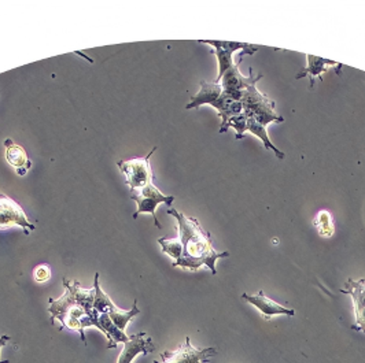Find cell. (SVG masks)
<instances>
[{
	"instance_id": "6da1fadb",
	"label": "cell",
	"mask_w": 365,
	"mask_h": 363,
	"mask_svg": "<svg viewBox=\"0 0 365 363\" xmlns=\"http://www.w3.org/2000/svg\"><path fill=\"white\" fill-rule=\"evenodd\" d=\"M168 214L173 216L179 222V240L182 247V258L173 262V268L197 272L202 266H207L212 274H217L216 262L230 256V253H217L215 250L210 233L203 231L195 218L187 217L175 209H169Z\"/></svg>"
},
{
	"instance_id": "7a4b0ae2",
	"label": "cell",
	"mask_w": 365,
	"mask_h": 363,
	"mask_svg": "<svg viewBox=\"0 0 365 363\" xmlns=\"http://www.w3.org/2000/svg\"><path fill=\"white\" fill-rule=\"evenodd\" d=\"M202 105H210L219 111V115L222 120L221 125H225L231 117L243 112L242 102L225 95L219 83L215 81H201V91L191 98L185 109H197Z\"/></svg>"
},
{
	"instance_id": "3957f363",
	"label": "cell",
	"mask_w": 365,
	"mask_h": 363,
	"mask_svg": "<svg viewBox=\"0 0 365 363\" xmlns=\"http://www.w3.org/2000/svg\"><path fill=\"white\" fill-rule=\"evenodd\" d=\"M65 288H66V293L61 299H58V300L50 299L48 311L51 312L53 320L61 321L62 329L68 327V329L78 332L80 336H81V340L86 343L83 321L87 317H90L93 320V327H95L101 314L98 311L93 315L88 314V311L77 302V299L74 298L73 292L71 290V288H68V287H65Z\"/></svg>"
},
{
	"instance_id": "277c9868",
	"label": "cell",
	"mask_w": 365,
	"mask_h": 363,
	"mask_svg": "<svg viewBox=\"0 0 365 363\" xmlns=\"http://www.w3.org/2000/svg\"><path fill=\"white\" fill-rule=\"evenodd\" d=\"M243 112L247 118H253L261 125L267 127L274 122H283L284 118L276 112V105L267 95L258 91L256 85H250L242 95Z\"/></svg>"
},
{
	"instance_id": "5b68a950",
	"label": "cell",
	"mask_w": 365,
	"mask_h": 363,
	"mask_svg": "<svg viewBox=\"0 0 365 363\" xmlns=\"http://www.w3.org/2000/svg\"><path fill=\"white\" fill-rule=\"evenodd\" d=\"M202 44H207L215 48V55L219 60V75L215 80V83H219L222 75L228 72L235 63H234V54L237 51L240 53V59H243L245 55H253L258 50V46L247 44V43H235V41H212V40H201Z\"/></svg>"
},
{
	"instance_id": "8992f818",
	"label": "cell",
	"mask_w": 365,
	"mask_h": 363,
	"mask_svg": "<svg viewBox=\"0 0 365 363\" xmlns=\"http://www.w3.org/2000/svg\"><path fill=\"white\" fill-rule=\"evenodd\" d=\"M130 198L138 203V211L133 214V218L136 219L142 213H150L154 218L155 226L158 229L161 228V223L158 222L157 216H155V210H157L158 204L165 203L166 206H172V203L175 201V196L164 195L153 182L142 189L130 191Z\"/></svg>"
},
{
	"instance_id": "52a82bcc",
	"label": "cell",
	"mask_w": 365,
	"mask_h": 363,
	"mask_svg": "<svg viewBox=\"0 0 365 363\" xmlns=\"http://www.w3.org/2000/svg\"><path fill=\"white\" fill-rule=\"evenodd\" d=\"M157 147L150 151L146 158H135L130 161H120L117 166L121 169V172L125 174L130 191H138L145 188L148 184L153 182V172L150 167V158L154 154Z\"/></svg>"
},
{
	"instance_id": "ba28073f",
	"label": "cell",
	"mask_w": 365,
	"mask_h": 363,
	"mask_svg": "<svg viewBox=\"0 0 365 363\" xmlns=\"http://www.w3.org/2000/svg\"><path fill=\"white\" fill-rule=\"evenodd\" d=\"M215 355H217L216 348H195L191 344V339L185 337L184 344L176 351H164L161 361L154 363H206Z\"/></svg>"
},
{
	"instance_id": "9c48e42d",
	"label": "cell",
	"mask_w": 365,
	"mask_h": 363,
	"mask_svg": "<svg viewBox=\"0 0 365 363\" xmlns=\"http://www.w3.org/2000/svg\"><path fill=\"white\" fill-rule=\"evenodd\" d=\"M250 75L245 77L239 72V63H235L228 72L225 73L220 81V85L225 95L230 98L239 100L242 99L243 92L246 91L250 85H256L257 83L262 78V74H253V70H249Z\"/></svg>"
},
{
	"instance_id": "30bf717a",
	"label": "cell",
	"mask_w": 365,
	"mask_h": 363,
	"mask_svg": "<svg viewBox=\"0 0 365 363\" xmlns=\"http://www.w3.org/2000/svg\"><path fill=\"white\" fill-rule=\"evenodd\" d=\"M14 225L24 228L26 235L31 231H35V225L28 221L25 211L19 203L0 194V229H6Z\"/></svg>"
},
{
	"instance_id": "8fae6325",
	"label": "cell",
	"mask_w": 365,
	"mask_h": 363,
	"mask_svg": "<svg viewBox=\"0 0 365 363\" xmlns=\"http://www.w3.org/2000/svg\"><path fill=\"white\" fill-rule=\"evenodd\" d=\"M341 292L349 295L353 299L356 324L351 327L357 332H363L365 335V280L354 281L349 278L345 288H342Z\"/></svg>"
},
{
	"instance_id": "7c38bea8",
	"label": "cell",
	"mask_w": 365,
	"mask_h": 363,
	"mask_svg": "<svg viewBox=\"0 0 365 363\" xmlns=\"http://www.w3.org/2000/svg\"><path fill=\"white\" fill-rule=\"evenodd\" d=\"M242 298L246 302H249L250 305H253L256 309L259 310L267 321H269L274 315H289V317H292L295 314L294 310L284 307V306L276 303L271 298H268L262 290H259L256 295L243 293Z\"/></svg>"
},
{
	"instance_id": "4fadbf2b",
	"label": "cell",
	"mask_w": 365,
	"mask_h": 363,
	"mask_svg": "<svg viewBox=\"0 0 365 363\" xmlns=\"http://www.w3.org/2000/svg\"><path fill=\"white\" fill-rule=\"evenodd\" d=\"M155 349V347L153 344V339L146 337V333H138V335H132L129 337L128 342L124 344V349L118 357V362L117 363H132V361L143 354L147 355L150 352H153Z\"/></svg>"
},
{
	"instance_id": "5bb4252c",
	"label": "cell",
	"mask_w": 365,
	"mask_h": 363,
	"mask_svg": "<svg viewBox=\"0 0 365 363\" xmlns=\"http://www.w3.org/2000/svg\"><path fill=\"white\" fill-rule=\"evenodd\" d=\"M307 68L302 72L297 74V78H304L308 77L311 80V88L314 85V80L316 78H322V74L327 72L329 69H334L335 73L339 75L341 70L344 68L342 63L334 62V60H329L324 58H319V56H313V55H307Z\"/></svg>"
},
{
	"instance_id": "9a60e30c",
	"label": "cell",
	"mask_w": 365,
	"mask_h": 363,
	"mask_svg": "<svg viewBox=\"0 0 365 363\" xmlns=\"http://www.w3.org/2000/svg\"><path fill=\"white\" fill-rule=\"evenodd\" d=\"M4 147H6V159H7V162L11 164L13 167H16L17 174L25 176L26 172L32 166V162L29 161L25 149L21 145L16 144L11 139H6Z\"/></svg>"
},
{
	"instance_id": "2e32d148",
	"label": "cell",
	"mask_w": 365,
	"mask_h": 363,
	"mask_svg": "<svg viewBox=\"0 0 365 363\" xmlns=\"http://www.w3.org/2000/svg\"><path fill=\"white\" fill-rule=\"evenodd\" d=\"M95 327H98L109 339V344H108L109 349L115 348L118 343L125 344L129 340V336L125 335V332H121L118 327L111 322L108 314H101Z\"/></svg>"
},
{
	"instance_id": "e0dca14e",
	"label": "cell",
	"mask_w": 365,
	"mask_h": 363,
	"mask_svg": "<svg viewBox=\"0 0 365 363\" xmlns=\"http://www.w3.org/2000/svg\"><path fill=\"white\" fill-rule=\"evenodd\" d=\"M247 132H250L252 135H255L257 139L261 140V143L264 144V147L267 149H271L274 152V155L279 158V159H284V152L280 151L276 145L272 143L268 132H267V127L261 125L259 122H257L256 120L253 118H247Z\"/></svg>"
},
{
	"instance_id": "ac0fdd59",
	"label": "cell",
	"mask_w": 365,
	"mask_h": 363,
	"mask_svg": "<svg viewBox=\"0 0 365 363\" xmlns=\"http://www.w3.org/2000/svg\"><path fill=\"white\" fill-rule=\"evenodd\" d=\"M140 314V310L138 309V302H133V306L129 311H124V310L118 309L114 303L110 306L108 315L111 320V322L118 327L121 332H125V327L128 325L129 321H132L136 315Z\"/></svg>"
},
{
	"instance_id": "d6986e66",
	"label": "cell",
	"mask_w": 365,
	"mask_h": 363,
	"mask_svg": "<svg viewBox=\"0 0 365 363\" xmlns=\"http://www.w3.org/2000/svg\"><path fill=\"white\" fill-rule=\"evenodd\" d=\"M230 127H234V130L237 133V140L243 139L245 135L247 133V117H246V114L242 112L239 115L231 117L225 125H221L220 133H225Z\"/></svg>"
},
{
	"instance_id": "ffe728a7",
	"label": "cell",
	"mask_w": 365,
	"mask_h": 363,
	"mask_svg": "<svg viewBox=\"0 0 365 363\" xmlns=\"http://www.w3.org/2000/svg\"><path fill=\"white\" fill-rule=\"evenodd\" d=\"M314 226L317 228L319 235L323 237H331L334 235V219L327 210L320 211L314 218Z\"/></svg>"
},
{
	"instance_id": "44dd1931",
	"label": "cell",
	"mask_w": 365,
	"mask_h": 363,
	"mask_svg": "<svg viewBox=\"0 0 365 363\" xmlns=\"http://www.w3.org/2000/svg\"><path fill=\"white\" fill-rule=\"evenodd\" d=\"M158 243L163 247V251H164L165 254H168L170 258H173L175 262L182 258V247L179 237L178 238H165V237H161V238H158Z\"/></svg>"
},
{
	"instance_id": "7402d4cb",
	"label": "cell",
	"mask_w": 365,
	"mask_h": 363,
	"mask_svg": "<svg viewBox=\"0 0 365 363\" xmlns=\"http://www.w3.org/2000/svg\"><path fill=\"white\" fill-rule=\"evenodd\" d=\"M34 277L37 283H46L51 278V269L47 265H40L35 269Z\"/></svg>"
},
{
	"instance_id": "603a6c76",
	"label": "cell",
	"mask_w": 365,
	"mask_h": 363,
	"mask_svg": "<svg viewBox=\"0 0 365 363\" xmlns=\"http://www.w3.org/2000/svg\"><path fill=\"white\" fill-rule=\"evenodd\" d=\"M9 340H10L9 336H1V337H0V349L3 348V345L7 344ZM0 363H9V361H0Z\"/></svg>"
}]
</instances>
